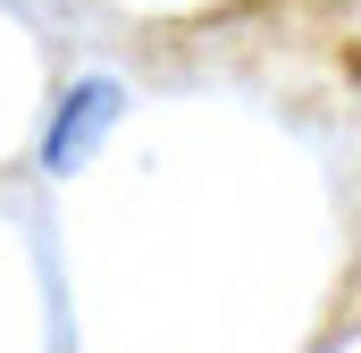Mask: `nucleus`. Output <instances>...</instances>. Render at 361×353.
<instances>
[{
    "label": "nucleus",
    "mask_w": 361,
    "mask_h": 353,
    "mask_svg": "<svg viewBox=\"0 0 361 353\" xmlns=\"http://www.w3.org/2000/svg\"><path fill=\"white\" fill-rule=\"evenodd\" d=\"M118 109H126V92L109 85V76H92V85H76L68 101H59V118H51V143H42V160L68 176V169H85L92 160V143L118 126Z\"/></svg>",
    "instance_id": "1"
}]
</instances>
